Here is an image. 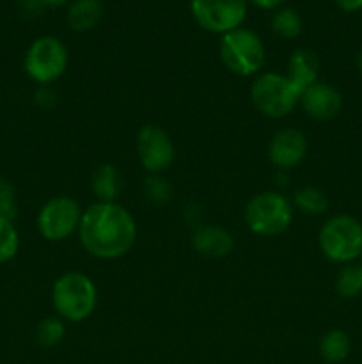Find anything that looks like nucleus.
Segmentation results:
<instances>
[{
	"mask_svg": "<svg viewBox=\"0 0 362 364\" xmlns=\"http://www.w3.org/2000/svg\"><path fill=\"white\" fill-rule=\"evenodd\" d=\"M336 291L343 299H353L362 294V265L361 263H344L336 276Z\"/></svg>",
	"mask_w": 362,
	"mask_h": 364,
	"instance_id": "a211bd4d",
	"label": "nucleus"
},
{
	"mask_svg": "<svg viewBox=\"0 0 362 364\" xmlns=\"http://www.w3.org/2000/svg\"><path fill=\"white\" fill-rule=\"evenodd\" d=\"M102 14V0H75L67 11V23L77 32L91 31L99 23Z\"/></svg>",
	"mask_w": 362,
	"mask_h": 364,
	"instance_id": "dca6fc26",
	"label": "nucleus"
},
{
	"mask_svg": "<svg viewBox=\"0 0 362 364\" xmlns=\"http://www.w3.org/2000/svg\"><path fill=\"white\" fill-rule=\"evenodd\" d=\"M252 2H254L256 6L263 7V9H273V7L280 6L284 0H252Z\"/></svg>",
	"mask_w": 362,
	"mask_h": 364,
	"instance_id": "a878e982",
	"label": "nucleus"
},
{
	"mask_svg": "<svg viewBox=\"0 0 362 364\" xmlns=\"http://www.w3.org/2000/svg\"><path fill=\"white\" fill-rule=\"evenodd\" d=\"M67 48L62 41L52 36L39 38L28 46L25 53V71L38 84L55 82L67 68Z\"/></svg>",
	"mask_w": 362,
	"mask_h": 364,
	"instance_id": "0eeeda50",
	"label": "nucleus"
},
{
	"mask_svg": "<svg viewBox=\"0 0 362 364\" xmlns=\"http://www.w3.org/2000/svg\"><path fill=\"white\" fill-rule=\"evenodd\" d=\"M20 237L13 220L0 217V263H6L16 256Z\"/></svg>",
	"mask_w": 362,
	"mask_h": 364,
	"instance_id": "4be33fe9",
	"label": "nucleus"
},
{
	"mask_svg": "<svg viewBox=\"0 0 362 364\" xmlns=\"http://www.w3.org/2000/svg\"><path fill=\"white\" fill-rule=\"evenodd\" d=\"M252 105L259 114L272 119L290 116L300 103V92L287 80L286 75L263 73L251 87Z\"/></svg>",
	"mask_w": 362,
	"mask_h": 364,
	"instance_id": "423d86ee",
	"label": "nucleus"
},
{
	"mask_svg": "<svg viewBox=\"0 0 362 364\" xmlns=\"http://www.w3.org/2000/svg\"><path fill=\"white\" fill-rule=\"evenodd\" d=\"M80 205L73 198L57 196L46 201L38 215V230L46 240L60 242L78 231L82 220Z\"/></svg>",
	"mask_w": 362,
	"mask_h": 364,
	"instance_id": "6e6552de",
	"label": "nucleus"
},
{
	"mask_svg": "<svg viewBox=\"0 0 362 364\" xmlns=\"http://www.w3.org/2000/svg\"><path fill=\"white\" fill-rule=\"evenodd\" d=\"M272 28L277 36L286 39L297 38L302 32V18L295 9L277 11L272 20Z\"/></svg>",
	"mask_w": 362,
	"mask_h": 364,
	"instance_id": "412c9836",
	"label": "nucleus"
},
{
	"mask_svg": "<svg viewBox=\"0 0 362 364\" xmlns=\"http://www.w3.org/2000/svg\"><path fill=\"white\" fill-rule=\"evenodd\" d=\"M361 256H362V255H361Z\"/></svg>",
	"mask_w": 362,
	"mask_h": 364,
	"instance_id": "c85d7f7f",
	"label": "nucleus"
},
{
	"mask_svg": "<svg viewBox=\"0 0 362 364\" xmlns=\"http://www.w3.org/2000/svg\"><path fill=\"white\" fill-rule=\"evenodd\" d=\"M350 336L341 329H332L319 341V354L327 363H343L350 354Z\"/></svg>",
	"mask_w": 362,
	"mask_h": 364,
	"instance_id": "f3484780",
	"label": "nucleus"
},
{
	"mask_svg": "<svg viewBox=\"0 0 362 364\" xmlns=\"http://www.w3.org/2000/svg\"><path fill=\"white\" fill-rule=\"evenodd\" d=\"M52 302L60 318L67 322H82L94 313L98 290L85 274L66 272L53 283Z\"/></svg>",
	"mask_w": 362,
	"mask_h": 364,
	"instance_id": "f03ea898",
	"label": "nucleus"
},
{
	"mask_svg": "<svg viewBox=\"0 0 362 364\" xmlns=\"http://www.w3.org/2000/svg\"><path fill=\"white\" fill-rule=\"evenodd\" d=\"M336 4L343 11H348V13L362 9V0H336Z\"/></svg>",
	"mask_w": 362,
	"mask_h": 364,
	"instance_id": "393cba45",
	"label": "nucleus"
},
{
	"mask_svg": "<svg viewBox=\"0 0 362 364\" xmlns=\"http://www.w3.org/2000/svg\"><path fill=\"white\" fill-rule=\"evenodd\" d=\"M190 9L204 31L224 36L245 20L247 0H190Z\"/></svg>",
	"mask_w": 362,
	"mask_h": 364,
	"instance_id": "1a4fd4ad",
	"label": "nucleus"
},
{
	"mask_svg": "<svg viewBox=\"0 0 362 364\" xmlns=\"http://www.w3.org/2000/svg\"><path fill=\"white\" fill-rule=\"evenodd\" d=\"M318 70L319 60L311 50H297L291 53L290 60H287V80L298 89V92H304L305 89L311 87L312 84L318 82Z\"/></svg>",
	"mask_w": 362,
	"mask_h": 364,
	"instance_id": "4468645a",
	"label": "nucleus"
},
{
	"mask_svg": "<svg viewBox=\"0 0 362 364\" xmlns=\"http://www.w3.org/2000/svg\"><path fill=\"white\" fill-rule=\"evenodd\" d=\"M16 199H14V188L7 180L0 178V217L13 220L16 217Z\"/></svg>",
	"mask_w": 362,
	"mask_h": 364,
	"instance_id": "5701e85b",
	"label": "nucleus"
},
{
	"mask_svg": "<svg viewBox=\"0 0 362 364\" xmlns=\"http://www.w3.org/2000/svg\"><path fill=\"white\" fill-rule=\"evenodd\" d=\"M146 192H148L149 199H153V201L156 203H163L170 199L169 185H167V181H163L162 178L158 176L149 178L148 185H146Z\"/></svg>",
	"mask_w": 362,
	"mask_h": 364,
	"instance_id": "b1692460",
	"label": "nucleus"
},
{
	"mask_svg": "<svg viewBox=\"0 0 362 364\" xmlns=\"http://www.w3.org/2000/svg\"><path fill=\"white\" fill-rule=\"evenodd\" d=\"M137 153L142 167L153 176H158L169 169L176 155L170 135L155 124H146L141 128L137 135Z\"/></svg>",
	"mask_w": 362,
	"mask_h": 364,
	"instance_id": "9d476101",
	"label": "nucleus"
},
{
	"mask_svg": "<svg viewBox=\"0 0 362 364\" xmlns=\"http://www.w3.org/2000/svg\"><path fill=\"white\" fill-rule=\"evenodd\" d=\"M220 59L234 75L251 77L265 66L266 50L256 32L238 27L220 39Z\"/></svg>",
	"mask_w": 362,
	"mask_h": 364,
	"instance_id": "39448f33",
	"label": "nucleus"
},
{
	"mask_svg": "<svg viewBox=\"0 0 362 364\" xmlns=\"http://www.w3.org/2000/svg\"><path fill=\"white\" fill-rule=\"evenodd\" d=\"M80 244L94 258L116 259L126 255L137 240L133 215L117 203H94L82 213Z\"/></svg>",
	"mask_w": 362,
	"mask_h": 364,
	"instance_id": "f257e3e1",
	"label": "nucleus"
},
{
	"mask_svg": "<svg viewBox=\"0 0 362 364\" xmlns=\"http://www.w3.org/2000/svg\"><path fill=\"white\" fill-rule=\"evenodd\" d=\"M41 2V6H53V7H59L62 6L64 2H67V0H39Z\"/></svg>",
	"mask_w": 362,
	"mask_h": 364,
	"instance_id": "bb28decb",
	"label": "nucleus"
},
{
	"mask_svg": "<svg viewBox=\"0 0 362 364\" xmlns=\"http://www.w3.org/2000/svg\"><path fill=\"white\" fill-rule=\"evenodd\" d=\"M123 174L112 164L98 167L92 176V192L102 203H116V199L123 192Z\"/></svg>",
	"mask_w": 362,
	"mask_h": 364,
	"instance_id": "2eb2a0df",
	"label": "nucleus"
},
{
	"mask_svg": "<svg viewBox=\"0 0 362 364\" xmlns=\"http://www.w3.org/2000/svg\"><path fill=\"white\" fill-rule=\"evenodd\" d=\"M293 203L300 212L307 213V215H322L329 208L327 194L316 187L298 188L293 196Z\"/></svg>",
	"mask_w": 362,
	"mask_h": 364,
	"instance_id": "6ab92c4d",
	"label": "nucleus"
},
{
	"mask_svg": "<svg viewBox=\"0 0 362 364\" xmlns=\"http://www.w3.org/2000/svg\"><path fill=\"white\" fill-rule=\"evenodd\" d=\"M357 68H358V71H361V75H362V50L358 52V55H357Z\"/></svg>",
	"mask_w": 362,
	"mask_h": 364,
	"instance_id": "cd10ccee",
	"label": "nucleus"
},
{
	"mask_svg": "<svg viewBox=\"0 0 362 364\" xmlns=\"http://www.w3.org/2000/svg\"><path fill=\"white\" fill-rule=\"evenodd\" d=\"M307 137L300 130L284 128L272 137L268 146L270 160L279 169H291L302 164L307 155Z\"/></svg>",
	"mask_w": 362,
	"mask_h": 364,
	"instance_id": "9b49d317",
	"label": "nucleus"
},
{
	"mask_svg": "<svg viewBox=\"0 0 362 364\" xmlns=\"http://www.w3.org/2000/svg\"><path fill=\"white\" fill-rule=\"evenodd\" d=\"M300 105L307 116L318 121H329L341 112L343 96L325 82H316L300 95Z\"/></svg>",
	"mask_w": 362,
	"mask_h": 364,
	"instance_id": "f8f14e48",
	"label": "nucleus"
},
{
	"mask_svg": "<svg viewBox=\"0 0 362 364\" xmlns=\"http://www.w3.org/2000/svg\"><path fill=\"white\" fill-rule=\"evenodd\" d=\"M192 244L195 251L206 258H224L234 247L229 231L219 226H201L192 237Z\"/></svg>",
	"mask_w": 362,
	"mask_h": 364,
	"instance_id": "ddd939ff",
	"label": "nucleus"
},
{
	"mask_svg": "<svg viewBox=\"0 0 362 364\" xmlns=\"http://www.w3.org/2000/svg\"><path fill=\"white\" fill-rule=\"evenodd\" d=\"M293 223V203L279 192H259L245 206V224L261 237L284 233Z\"/></svg>",
	"mask_w": 362,
	"mask_h": 364,
	"instance_id": "7ed1b4c3",
	"label": "nucleus"
},
{
	"mask_svg": "<svg viewBox=\"0 0 362 364\" xmlns=\"http://www.w3.org/2000/svg\"><path fill=\"white\" fill-rule=\"evenodd\" d=\"M64 334H66V327H64L62 320L55 318V316H48V318L41 320L38 323L34 338L41 347L52 348L57 347L64 340Z\"/></svg>",
	"mask_w": 362,
	"mask_h": 364,
	"instance_id": "aec40b11",
	"label": "nucleus"
},
{
	"mask_svg": "<svg viewBox=\"0 0 362 364\" xmlns=\"http://www.w3.org/2000/svg\"><path fill=\"white\" fill-rule=\"evenodd\" d=\"M318 244L327 259L351 263L362 255V224L351 215H334L325 220L318 235Z\"/></svg>",
	"mask_w": 362,
	"mask_h": 364,
	"instance_id": "20e7f679",
	"label": "nucleus"
}]
</instances>
